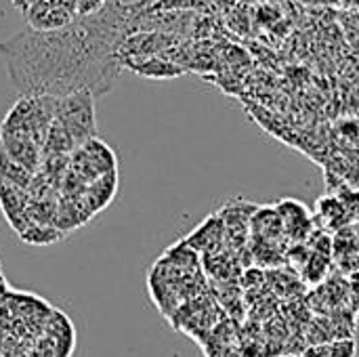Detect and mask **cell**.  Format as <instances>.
Listing matches in <instances>:
<instances>
[{"mask_svg": "<svg viewBox=\"0 0 359 357\" xmlns=\"http://www.w3.org/2000/svg\"><path fill=\"white\" fill-rule=\"evenodd\" d=\"M128 6L120 0L74 23L36 32L25 29L0 42L11 84L21 95L65 97L76 90L105 95L120 74V48Z\"/></svg>", "mask_w": 359, "mask_h": 357, "instance_id": "1", "label": "cell"}, {"mask_svg": "<svg viewBox=\"0 0 359 357\" xmlns=\"http://www.w3.org/2000/svg\"><path fill=\"white\" fill-rule=\"evenodd\" d=\"M95 93L76 90L65 97H55V122H59L74 143H88L97 133Z\"/></svg>", "mask_w": 359, "mask_h": 357, "instance_id": "2", "label": "cell"}, {"mask_svg": "<svg viewBox=\"0 0 359 357\" xmlns=\"http://www.w3.org/2000/svg\"><path fill=\"white\" fill-rule=\"evenodd\" d=\"M128 67L145 78H172L181 74V69L162 59H143L141 63H128Z\"/></svg>", "mask_w": 359, "mask_h": 357, "instance_id": "3", "label": "cell"}, {"mask_svg": "<svg viewBox=\"0 0 359 357\" xmlns=\"http://www.w3.org/2000/svg\"><path fill=\"white\" fill-rule=\"evenodd\" d=\"M21 242L25 244H34V246H46V244H55L63 238L61 231H57L55 227L48 225H29L23 234H19Z\"/></svg>", "mask_w": 359, "mask_h": 357, "instance_id": "4", "label": "cell"}, {"mask_svg": "<svg viewBox=\"0 0 359 357\" xmlns=\"http://www.w3.org/2000/svg\"><path fill=\"white\" fill-rule=\"evenodd\" d=\"M328 349H330V357H355V341H351V339H343V341H337V343H332V345H328Z\"/></svg>", "mask_w": 359, "mask_h": 357, "instance_id": "5", "label": "cell"}, {"mask_svg": "<svg viewBox=\"0 0 359 357\" xmlns=\"http://www.w3.org/2000/svg\"><path fill=\"white\" fill-rule=\"evenodd\" d=\"M105 4L107 0H76V13L78 17H88V15L99 13Z\"/></svg>", "mask_w": 359, "mask_h": 357, "instance_id": "6", "label": "cell"}, {"mask_svg": "<svg viewBox=\"0 0 359 357\" xmlns=\"http://www.w3.org/2000/svg\"><path fill=\"white\" fill-rule=\"evenodd\" d=\"M11 2L15 4V8H17L19 13H23V15H25V11L29 8V2H32V0H11Z\"/></svg>", "mask_w": 359, "mask_h": 357, "instance_id": "7", "label": "cell"}, {"mask_svg": "<svg viewBox=\"0 0 359 357\" xmlns=\"http://www.w3.org/2000/svg\"><path fill=\"white\" fill-rule=\"evenodd\" d=\"M120 2H122V0H120Z\"/></svg>", "mask_w": 359, "mask_h": 357, "instance_id": "8", "label": "cell"}, {"mask_svg": "<svg viewBox=\"0 0 359 357\" xmlns=\"http://www.w3.org/2000/svg\"><path fill=\"white\" fill-rule=\"evenodd\" d=\"M288 357H290V356H288Z\"/></svg>", "mask_w": 359, "mask_h": 357, "instance_id": "9", "label": "cell"}]
</instances>
